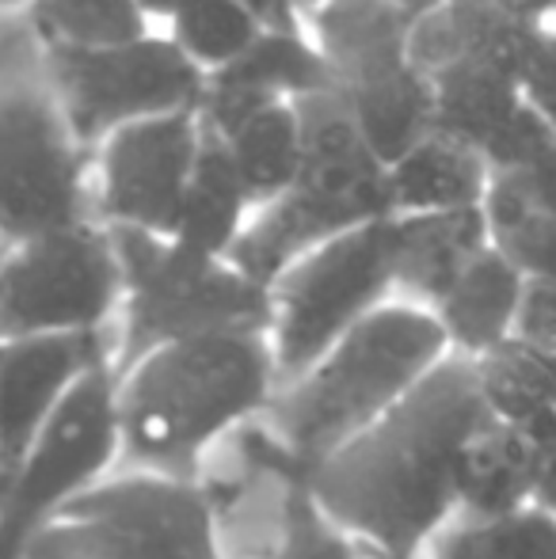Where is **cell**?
<instances>
[{"mask_svg":"<svg viewBox=\"0 0 556 559\" xmlns=\"http://www.w3.org/2000/svg\"><path fill=\"white\" fill-rule=\"evenodd\" d=\"M534 445H537V491H534V507H542L545 514L556 518V419L549 427L534 430Z\"/></svg>","mask_w":556,"mask_h":559,"instance_id":"36","label":"cell"},{"mask_svg":"<svg viewBox=\"0 0 556 559\" xmlns=\"http://www.w3.org/2000/svg\"><path fill=\"white\" fill-rule=\"evenodd\" d=\"M46 81L84 148H99L130 122L199 111L206 92V73L168 35H141L104 50H46Z\"/></svg>","mask_w":556,"mask_h":559,"instance_id":"10","label":"cell"},{"mask_svg":"<svg viewBox=\"0 0 556 559\" xmlns=\"http://www.w3.org/2000/svg\"><path fill=\"white\" fill-rule=\"evenodd\" d=\"M46 73V43L31 12H0V92Z\"/></svg>","mask_w":556,"mask_h":559,"instance_id":"32","label":"cell"},{"mask_svg":"<svg viewBox=\"0 0 556 559\" xmlns=\"http://www.w3.org/2000/svg\"><path fill=\"white\" fill-rule=\"evenodd\" d=\"M537 445L530 435L488 419L458 461V518L492 522L534 507Z\"/></svg>","mask_w":556,"mask_h":559,"instance_id":"20","label":"cell"},{"mask_svg":"<svg viewBox=\"0 0 556 559\" xmlns=\"http://www.w3.org/2000/svg\"><path fill=\"white\" fill-rule=\"evenodd\" d=\"M469 358H450L366 435L305 472L343 533L386 559H419L458 518V461L488 423Z\"/></svg>","mask_w":556,"mask_h":559,"instance_id":"1","label":"cell"},{"mask_svg":"<svg viewBox=\"0 0 556 559\" xmlns=\"http://www.w3.org/2000/svg\"><path fill=\"white\" fill-rule=\"evenodd\" d=\"M514 338H522V343H530L534 350H542L545 358L556 361V286H549V282H530L527 297H522Z\"/></svg>","mask_w":556,"mask_h":559,"instance_id":"34","label":"cell"},{"mask_svg":"<svg viewBox=\"0 0 556 559\" xmlns=\"http://www.w3.org/2000/svg\"><path fill=\"white\" fill-rule=\"evenodd\" d=\"M397 297L393 217L363 225L297 259L271 286V350L282 389Z\"/></svg>","mask_w":556,"mask_h":559,"instance_id":"6","label":"cell"},{"mask_svg":"<svg viewBox=\"0 0 556 559\" xmlns=\"http://www.w3.org/2000/svg\"><path fill=\"white\" fill-rule=\"evenodd\" d=\"M484 214L492 225V243L527 274L530 282L556 286V217L527 214L507 199L488 191Z\"/></svg>","mask_w":556,"mask_h":559,"instance_id":"31","label":"cell"},{"mask_svg":"<svg viewBox=\"0 0 556 559\" xmlns=\"http://www.w3.org/2000/svg\"><path fill=\"white\" fill-rule=\"evenodd\" d=\"M35 0H0V12H23V8H31Z\"/></svg>","mask_w":556,"mask_h":559,"instance_id":"41","label":"cell"},{"mask_svg":"<svg viewBox=\"0 0 556 559\" xmlns=\"http://www.w3.org/2000/svg\"><path fill=\"white\" fill-rule=\"evenodd\" d=\"M492 194L507 199L527 214L556 217V156L514 176H492Z\"/></svg>","mask_w":556,"mask_h":559,"instance_id":"33","label":"cell"},{"mask_svg":"<svg viewBox=\"0 0 556 559\" xmlns=\"http://www.w3.org/2000/svg\"><path fill=\"white\" fill-rule=\"evenodd\" d=\"M279 389L268 332L161 346L119 377L122 468L202 479L206 456L268 419Z\"/></svg>","mask_w":556,"mask_h":559,"instance_id":"2","label":"cell"},{"mask_svg":"<svg viewBox=\"0 0 556 559\" xmlns=\"http://www.w3.org/2000/svg\"><path fill=\"white\" fill-rule=\"evenodd\" d=\"M393 4H401L404 12H412V15H423V12H430L435 4H442V0H393Z\"/></svg>","mask_w":556,"mask_h":559,"instance_id":"40","label":"cell"},{"mask_svg":"<svg viewBox=\"0 0 556 559\" xmlns=\"http://www.w3.org/2000/svg\"><path fill=\"white\" fill-rule=\"evenodd\" d=\"M115 328L0 343V484L20 468L76 384L104 366L115 369Z\"/></svg>","mask_w":556,"mask_h":559,"instance_id":"12","label":"cell"},{"mask_svg":"<svg viewBox=\"0 0 556 559\" xmlns=\"http://www.w3.org/2000/svg\"><path fill=\"white\" fill-rule=\"evenodd\" d=\"M88 164L46 73L8 84L0 92V248L96 222Z\"/></svg>","mask_w":556,"mask_h":559,"instance_id":"7","label":"cell"},{"mask_svg":"<svg viewBox=\"0 0 556 559\" xmlns=\"http://www.w3.org/2000/svg\"><path fill=\"white\" fill-rule=\"evenodd\" d=\"M263 559H363V545L351 533H343L332 518L312 499L305 472L289 484L282 502L279 530Z\"/></svg>","mask_w":556,"mask_h":559,"instance_id":"30","label":"cell"},{"mask_svg":"<svg viewBox=\"0 0 556 559\" xmlns=\"http://www.w3.org/2000/svg\"><path fill=\"white\" fill-rule=\"evenodd\" d=\"M473 369L481 400L496 423L534 435L556 419V361L530 343L507 338L476 358Z\"/></svg>","mask_w":556,"mask_h":559,"instance_id":"25","label":"cell"},{"mask_svg":"<svg viewBox=\"0 0 556 559\" xmlns=\"http://www.w3.org/2000/svg\"><path fill=\"white\" fill-rule=\"evenodd\" d=\"M332 84L335 76L309 31H263L248 53H240L222 73L206 76L199 118L210 133H225L260 107L294 104Z\"/></svg>","mask_w":556,"mask_h":559,"instance_id":"14","label":"cell"},{"mask_svg":"<svg viewBox=\"0 0 556 559\" xmlns=\"http://www.w3.org/2000/svg\"><path fill=\"white\" fill-rule=\"evenodd\" d=\"M23 559H225L206 479L119 468L31 540Z\"/></svg>","mask_w":556,"mask_h":559,"instance_id":"5","label":"cell"},{"mask_svg":"<svg viewBox=\"0 0 556 559\" xmlns=\"http://www.w3.org/2000/svg\"><path fill=\"white\" fill-rule=\"evenodd\" d=\"M122 263V312L115 377L171 343L225 332H271V289L252 282L225 259H199L179 251L168 236L111 228Z\"/></svg>","mask_w":556,"mask_h":559,"instance_id":"4","label":"cell"},{"mask_svg":"<svg viewBox=\"0 0 556 559\" xmlns=\"http://www.w3.org/2000/svg\"><path fill=\"white\" fill-rule=\"evenodd\" d=\"M256 206L248 199L245 183H240L237 168H233L225 145L214 133L202 126V148L199 164H194L191 187H187L184 210L176 217L168 240L179 251L199 259H214L225 263L237 248V240L245 236L248 222H252Z\"/></svg>","mask_w":556,"mask_h":559,"instance_id":"22","label":"cell"},{"mask_svg":"<svg viewBox=\"0 0 556 559\" xmlns=\"http://www.w3.org/2000/svg\"><path fill=\"white\" fill-rule=\"evenodd\" d=\"M289 4H294V12H297V15H309L312 8L320 4V0H289Z\"/></svg>","mask_w":556,"mask_h":559,"instance_id":"42","label":"cell"},{"mask_svg":"<svg viewBox=\"0 0 556 559\" xmlns=\"http://www.w3.org/2000/svg\"><path fill=\"white\" fill-rule=\"evenodd\" d=\"M309 38L324 53L335 88L370 84L412 66L416 15L393 0H320L309 15Z\"/></svg>","mask_w":556,"mask_h":559,"instance_id":"16","label":"cell"},{"mask_svg":"<svg viewBox=\"0 0 556 559\" xmlns=\"http://www.w3.org/2000/svg\"><path fill=\"white\" fill-rule=\"evenodd\" d=\"M519 88L527 96V104L556 130V27L542 31V43H537Z\"/></svg>","mask_w":556,"mask_h":559,"instance_id":"35","label":"cell"},{"mask_svg":"<svg viewBox=\"0 0 556 559\" xmlns=\"http://www.w3.org/2000/svg\"><path fill=\"white\" fill-rule=\"evenodd\" d=\"M542 31L545 27L499 12L492 0H442L416 15L409 50L423 76L465 66L522 81Z\"/></svg>","mask_w":556,"mask_h":559,"instance_id":"15","label":"cell"},{"mask_svg":"<svg viewBox=\"0 0 556 559\" xmlns=\"http://www.w3.org/2000/svg\"><path fill=\"white\" fill-rule=\"evenodd\" d=\"M263 31L268 27L260 15L240 0H187L168 20V38L206 76L222 73L240 53H248Z\"/></svg>","mask_w":556,"mask_h":559,"instance_id":"27","label":"cell"},{"mask_svg":"<svg viewBox=\"0 0 556 559\" xmlns=\"http://www.w3.org/2000/svg\"><path fill=\"white\" fill-rule=\"evenodd\" d=\"M450 358L435 312L389 301L332 346L305 377L279 389L268 430L301 472L317 468L381 423Z\"/></svg>","mask_w":556,"mask_h":559,"instance_id":"3","label":"cell"},{"mask_svg":"<svg viewBox=\"0 0 556 559\" xmlns=\"http://www.w3.org/2000/svg\"><path fill=\"white\" fill-rule=\"evenodd\" d=\"M492 248V225L484 206L450 214L393 217L397 297L419 309H435L453 282Z\"/></svg>","mask_w":556,"mask_h":559,"instance_id":"17","label":"cell"},{"mask_svg":"<svg viewBox=\"0 0 556 559\" xmlns=\"http://www.w3.org/2000/svg\"><path fill=\"white\" fill-rule=\"evenodd\" d=\"M530 278L492 243L458 282L435 305V320L446 332L450 354L458 358H484L488 350L504 346L519 332L522 297H527Z\"/></svg>","mask_w":556,"mask_h":559,"instance_id":"19","label":"cell"},{"mask_svg":"<svg viewBox=\"0 0 556 559\" xmlns=\"http://www.w3.org/2000/svg\"><path fill=\"white\" fill-rule=\"evenodd\" d=\"M122 464L119 377L88 373L0 484V559H23L31 540Z\"/></svg>","mask_w":556,"mask_h":559,"instance_id":"8","label":"cell"},{"mask_svg":"<svg viewBox=\"0 0 556 559\" xmlns=\"http://www.w3.org/2000/svg\"><path fill=\"white\" fill-rule=\"evenodd\" d=\"M340 92L363 138L370 141L374 156L386 168L401 160L412 145H419L427 133H435V88H430V76L416 69V61L381 81Z\"/></svg>","mask_w":556,"mask_h":559,"instance_id":"24","label":"cell"},{"mask_svg":"<svg viewBox=\"0 0 556 559\" xmlns=\"http://www.w3.org/2000/svg\"><path fill=\"white\" fill-rule=\"evenodd\" d=\"M430 88H435V130L476 148L484 160L530 111L519 81L484 69H442L430 76Z\"/></svg>","mask_w":556,"mask_h":559,"instance_id":"23","label":"cell"},{"mask_svg":"<svg viewBox=\"0 0 556 559\" xmlns=\"http://www.w3.org/2000/svg\"><path fill=\"white\" fill-rule=\"evenodd\" d=\"M240 4L252 8L268 31H305L301 15L294 12V4H289V0H240Z\"/></svg>","mask_w":556,"mask_h":559,"instance_id":"37","label":"cell"},{"mask_svg":"<svg viewBox=\"0 0 556 559\" xmlns=\"http://www.w3.org/2000/svg\"><path fill=\"white\" fill-rule=\"evenodd\" d=\"M492 4L534 27H556V0H492Z\"/></svg>","mask_w":556,"mask_h":559,"instance_id":"38","label":"cell"},{"mask_svg":"<svg viewBox=\"0 0 556 559\" xmlns=\"http://www.w3.org/2000/svg\"><path fill=\"white\" fill-rule=\"evenodd\" d=\"M27 12L46 50H104L149 35L134 0H35Z\"/></svg>","mask_w":556,"mask_h":559,"instance_id":"29","label":"cell"},{"mask_svg":"<svg viewBox=\"0 0 556 559\" xmlns=\"http://www.w3.org/2000/svg\"><path fill=\"white\" fill-rule=\"evenodd\" d=\"M134 4L141 8V15H145V20H171V15L187 4V0H134Z\"/></svg>","mask_w":556,"mask_h":559,"instance_id":"39","label":"cell"},{"mask_svg":"<svg viewBox=\"0 0 556 559\" xmlns=\"http://www.w3.org/2000/svg\"><path fill=\"white\" fill-rule=\"evenodd\" d=\"M492 168L476 148L427 133L397 164H389V199L393 217L404 214H450V210H476L488 202Z\"/></svg>","mask_w":556,"mask_h":559,"instance_id":"21","label":"cell"},{"mask_svg":"<svg viewBox=\"0 0 556 559\" xmlns=\"http://www.w3.org/2000/svg\"><path fill=\"white\" fill-rule=\"evenodd\" d=\"M294 111L297 130H301V179L297 183L378 202L393 214L389 168L374 156L343 92L335 84L324 92H312V96L294 99Z\"/></svg>","mask_w":556,"mask_h":559,"instance_id":"18","label":"cell"},{"mask_svg":"<svg viewBox=\"0 0 556 559\" xmlns=\"http://www.w3.org/2000/svg\"><path fill=\"white\" fill-rule=\"evenodd\" d=\"M393 217L386 206L351 194H335L312 183H294L282 199L268 202L252 214L245 236L233 248L229 263L260 286H275L282 274L309 251L340 240L363 225Z\"/></svg>","mask_w":556,"mask_h":559,"instance_id":"13","label":"cell"},{"mask_svg":"<svg viewBox=\"0 0 556 559\" xmlns=\"http://www.w3.org/2000/svg\"><path fill=\"white\" fill-rule=\"evenodd\" d=\"M122 294L119 248L99 222L0 248V343L115 328Z\"/></svg>","mask_w":556,"mask_h":559,"instance_id":"9","label":"cell"},{"mask_svg":"<svg viewBox=\"0 0 556 559\" xmlns=\"http://www.w3.org/2000/svg\"><path fill=\"white\" fill-rule=\"evenodd\" d=\"M427 552L430 559H556V518L542 507L492 522L453 518Z\"/></svg>","mask_w":556,"mask_h":559,"instance_id":"28","label":"cell"},{"mask_svg":"<svg viewBox=\"0 0 556 559\" xmlns=\"http://www.w3.org/2000/svg\"><path fill=\"white\" fill-rule=\"evenodd\" d=\"M214 138L225 145L256 210L282 199L301 179V130L294 104L260 107Z\"/></svg>","mask_w":556,"mask_h":559,"instance_id":"26","label":"cell"},{"mask_svg":"<svg viewBox=\"0 0 556 559\" xmlns=\"http://www.w3.org/2000/svg\"><path fill=\"white\" fill-rule=\"evenodd\" d=\"M202 148L199 111H176L115 130L96 148V222L171 236Z\"/></svg>","mask_w":556,"mask_h":559,"instance_id":"11","label":"cell"}]
</instances>
